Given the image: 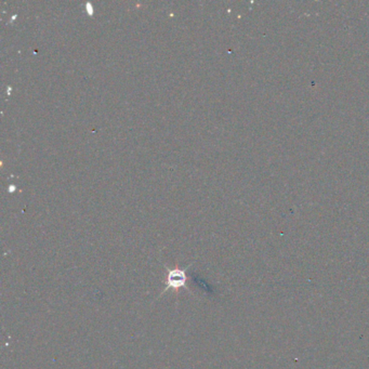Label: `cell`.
<instances>
[{
    "label": "cell",
    "instance_id": "6da1fadb",
    "mask_svg": "<svg viewBox=\"0 0 369 369\" xmlns=\"http://www.w3.org/2000/svg\"><path fill=\"white\" fill-rule=\"evenodd\" d=\"M192 266V264H191ZM191 266L186 267L184 269H168L166 268L167 272V282H166V287L164 288V290L162 291V294L159 297L164 296L166 292H168L170 289H175L178 290L180 288H184L189 292H191V290L187 288L186 283H187V275H186V270L189 269Z\"/></svg>",
    "mask_w": 369,
    "mask_h": 369
}]
</instances>
